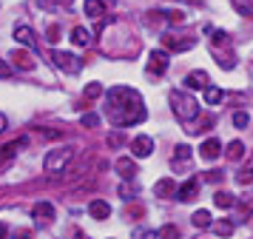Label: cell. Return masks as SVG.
Masks as SVG:
<instances>
[{
  "instance_id": "6da1fadb",
  "label": "cell",
  "mask_w": 253,
  "mask_h": 239,
  "mask_svg": "<svg viewBox=\"0 0 253 239\" xmlns=\"http://www.w3.org/2000/svg\"><path fill=\"white\" fill-rule=\"evenodd\" d=\"M108 114L114 125H134L145 120V108H142V97L139 91L128 89V86H114L108 91Z\"/></svg>"
},
{
  "instance_id": "7a4b0ae2",
  "label": "cell",
  "mask_w": 253,
  "mask_h": 239,
  "mask_svg": "<svg viewBox=\"0 0 253 239\" xmlns=\"http://www.w3.org/2000/svg\"><path fill=\"white\" fill-rule=\"evenodd\" d=\"M171 108H173V114H176V120L185 123V125L199 117V105H196V100L191 97V94H185V91H171Z\"/></svg>"
},
{
  "instance_id": "3957f363",
  "label": "cell",
  "mask_w": 253,
  "mask_h": 239,
  "mask_svg": "<svg viewBox=\"0 0 253 239\" xmlns=\"http://www.w3.org/2000/svg\"><path fill=\"white\" fill-rule=\"evenodd\" d=\"M69 159H71V151L69 148H60V151H51V154L46 157L43 168H46L48 174H60V171L69 165Z\"/></svg>"
},
{
  "instance_id": "277c9868",
  "label": "cell",
  "mask_w": 253,
  "mask_h": 239,
  "mask_svg": "<svg viewBox=\"0 0 253 239\" xmlns=\"http://www.w3.org/2000/svg\"><path fill=\"white\" fill-rule=\"evenodd\" d=\"M51 63L57 68H63L66 74H77L83 68V63H80V57H74V54H66V51H51Z\"/></svg>"
},
{
  "instance_id": "5b68a950",
  "label": "cell",
  "mask_w": 253,
  "mask_h": 239,
  "mask_svg": "<svg viewBox=\"0 0 253 239\" xmlns=\"http://www.w3.org/2000/svg\"><path fill=\"white\" fill-rule=\"evenodd\" d=\"M162 43L171 51H188V48H194V40L185 37V34H162Z\"/></svg>"
},
{
  "instance_id": "8992f818",
  "label": "cell",
  "mask_w": 253,
  "mask_h": 239,
  "mask_svg": "<svg viewBox=\"0 0 253 239\" xmlns=\"http://www.w3.org/2000/svg\"><path fill=\"white\" fill-rule=\"evenodd\" d=\"M32 219H35L37 225H48L51 219H54V205L51 202H37L32 208Z\"/></svg>"
},
{
  "instance_id": "52a82bcc",
  "label": "cell",
  "mask_w": 253,
  "mask_h": 239,
  "mask_svg": "<svg viewBox=\"0 0 253 239\" xmlns=\"http://www.w3.org/2000/svg\"><path fill=\"white\" fill-rule=\"evenodd\" d=\"M148 71L151 74H165L168 71V54L162 48H157V51L148 54Z\"/></svg>"
},
{
  "instance_id": "ba28073f",
  "label": "cell",
  "mask_w": 253,
  "mask_h": 239,
  "mask_svg": "<svg viewBox=\"0 0 253 239\" xmlns=\"http://www.w3.org/2000/svg\"><path fill=\"white\" fill-rule=\"evenodd\" d=\"M131 151H134V157H151V151H154V140H151L148 134L134 137V143H131Z\"/></svg>"
},
{
  "instance_id": "9c48e42d",
  "label": "cell",
  "mask_w": 253,
  "mask_h": 239,
  "mask_svg": "<svg viewBox=\"0 0 253 239\" xmlns=\"http://www.w3.org/2000/svg\"><path fill=\"white\" fill-rule=\"evenodd\" d=\"M199 154H202V159H208V162H211V159H216L219 154H222V143H219L216 137H208L205 143L199 145Z\"/></svg>"
},
{
  "instance_id": "30bf717a",
  "label": "cell",
  "mask_w": 253,
  "mask_h": 239,
  "mask_svg": "<svg viewBox=\"0 0 253 239\" xmlns=\"http://www.w3.org/2000/svg\"><path fill=\"white\" fill-rule=\"evenodd\" d=\"M191 165V148L188 145H176V151H173V159H171V168L173 171H182Z\"/></svg>"
},
{
  "instance_id": "8fae6325",
  "label": "cell",
  "mask_w": 253,
  "mask_h": 239,
  "mask_svg": "<svg viewBox=\"0 0 253 239\" xmlns=\"http://www.w3.org/2000/svg\"><path fill=\"white\" fill-rule=\"evenodd\" d=\"M196 193H199V180H188L179 185V191H176V199H182V202H191L196 199Z\"/></svg>"
},
{
  "instance_id": "7c38bea8",
  "label": "cell",
  "mask_w": 253,
  "mask_h": 239,
  "mask_svg": "<svg viewBox=\"0 0 253 239\" xmlns=\"http://www.w3.org/2000/svg\"><path fill=\"white\" fill-rule=\"evenodd\" d=\"M117 171H120V177H123V180H128V182L137 177V165H134V159H128V157L117 159Z\"/></svg>"
},
{
  "instance_id": "4fadbf2b",
  "label": "cell",
  "mask_w": 253,
  "mask_h": 239,
  "mask_svg": "<svg viewBox=\"0 0 253 239\" xmlns=\"http://www.w3.org/2000/svg\"><path fill=\"white\" fill-rule=\"evenodd\" d=\"M9 57L14 60V66L20 68V71H32L35 68V57L29 54V51H12Z\"/></svg>"
},
{
  "instance_id": "5bb4252c",
  "label": "cell",
  "mask_w": 253,
  "mask_h": 239,
  "mask_svg": "<svg viewBox=\"0 0 253 239\" xmlns=\"http://www.w3.org/2000/svg\"><path fill=\"white\" fill-rule=\"evenodd\" d=\"M83 9H85V14H88L91 20H103V17H105V3H103V0H85V6H83Z\"/></svg>"
},
{
  "instance_id": "9a60e30c",
  "label": "cell",
  "mask_w": 253,
  "mask_h": 239,
  "mask_svg": "<svg viewBox=\"0 0 253 239\" xmlns=\"http://www.w3.org/2000/svg\"><path fill=\"white\" fill-rule=\"evenodd\" d=\"M88 211H91L94 219H108V216H111V205L103 202V199H94V202L88 205Z\"/></svg>"
},
{
  "instance_id": "2e32d148",
  "label": "cell",
  "mask_w": 253,
  "mask_h": 239,
  "mask_svg": "<svg viewBox=\"0 0 253 239\" xmlns=\"http://www.w3.org/2000/svg\"><path fill=\"white\" fill-rule=\"evenodd\" d=\"M14 40L29 46V48H35V32H32L29 26H17V29H14Z\"/></svg>"
},
{
  "instance_id": "e0dca14e",
  "label": "cell",
  "mask_w": 253,
  "mask_h": 239,
  "mask_svg": "<svg viewBox=\"0 0 253 239\" xmlns=\"http://www.w3.org/2000/svg\"><path fill=\"white\" fill-rule=\"evenodd\" d=\"M208 86V74L205 71H191L185 77V89H205Z\"/></svg>"
},
{
  "instance_id": "ac0fdd59",
  "label": "cell",
  "mask_w": 253,
  "mask_h": 239,
  "mask_svg": "<svg viewBox=\"0 0 253 239\" xmlns=\"http://www.w3.org/2000/svg\"><path fill=\"white\" fill-rule=\"evenodd\" d=\"M69 40H71V43H77V46H88V43H91V32H88V29H83V26H74L71 34H69Z\"/></svg>"
},
{
  "instance_id": "d6986e66",
  "label": "cell",
  "mask_w": 253,
  "mask_h": 239,
  "mask_svg": "<svg viewBox=\"0 0 253 239\" xmlns=\"http://www.w3.org/2000/svg\"><path fill=\"white\" fill-rule=\"evenodd\" d=\"M211 228H213V234H219V237H230L233 234V219H216V222H211Z\"/></svg>"
},
{
  "instance_id": "ffe728a7",
  "label": "cell",
  "mask_w": 253,
  "mask_h": 239,
  "mask_svg": "<svg viewBox=\"0 0 253 239\" xmlns=\"http://www.w3.org/2000/svg\"><path fill=\"white\" fill-rule=\"evenodd\" d=\"M26 140H17V143H12V145H3L0 148V165H3V162H12L14 159V154H17V148L23 145Z\"/></svg>"
},
{
  "instance_id": "44dd1931",
  "label": "cell",
  "mask_w": 253,
  "mask_h": 239,
  "mask_svg": "<svg viewBox=\"0 0 253 239\" xmlns=\"http://www.w3.org/2000/svg\"><path fill=\"white\" fill-rule=\"evenodd\" d=\"M202 91H205V102H208V105H219L222 97H225V91L216 89V86H205Z\"/></svg>"
},
{
  "instance_id": "7402d4cb",
  "label": "cell",
  "mask_w": 253,
  "mask_h": 239,
  "mask_svg": "<svg viewBox=\"0 0 253 239\" xmlns=\"http://www.w3.org/2000/svg\"><path fill=\"white\" fill-rule=\"evenodd\" d=\"M225 154H228L230 162H239V159L245 157V145H242L239 140H233V143H228V151H225Z\"/></svg>"
},
{
  "instance_id": "603a6c76",
  "label": "cell",
  "mask_w": 253,
  "mask_h": 239,
  "mask_svg": "<svg viewBox=\"0 0 253 239\" xmlns=\"http://www.w3.org/2000/svg\"><path fill=\"white\" fill-rule=\"evenodd\" d=\"M205 32L211 34V43L216 46V48L219 46H228V32H222V29H211V26H208Z\"/></svg>"
},
{
  "instance_id": "cb8c5ba5",
  "label": "cell",
  "mask_w": 253,
  "mask_h": 239,
  "mask_svg": "<svg viewBox=\"0 0 253 239\" xmlns=\"http://www.w3.org/2000/svg\"><path fill=\"white\" fill-rule=\"evenodd\" d=\"M211 219H213V216H211V211H196L191 222H194L196 228H211Z\"/></svg>"
},
{
  "instance_id": "d4e9b609",
  "label": "cell",
  "mask_w": 253,
  "mask_h": 239,
  "mask_svg": "<svg viewBox=\"0 0 253 239\" xmlns=\"http://www.w3.org/2000/svg\"><path fill=\"white\" fill-rule=\"evenodd\" d=\"M154 193H157V196H168V193H173V180H160L157 185H154Z\"/></svg>"
},
{
  "instance_id": "484cf974",
  "label": "cell",
  "mask_w": 253,
  "mask_h": 239,
  "mask_svg": "<svg viewBox=\"0 0 253 239\" xmlns=\"http://www.w3.org/2000/svg\"><path fill=\"white\" fill-rule=\"evenodd\" d=\"M233 9L245 17H253V0H233Z\"/></svg>"
},
{
  "instance_id": "4316f807",
  "label": "cell",
  "mask_w": 253,
  "mask_h": 239,
  "mask_svg": "<svg viewBox=\"0 0 253 239\" xmlns=\"http://www.w3.org/2000/svg\"><path fill=\"white\" fill-rule=\"evenodd\" d=\"M157 237H160V239H179V228H176V225H165V228L157 231Z\"/></svg>"
},
{
  "instance_id": "83f0119b",
  "label": "cell",
  "mask_w": 253,
  "mask_h": 239,
  "mask_svg": "<svg viewBox=\"0 0 253 239\" xmlns=\"http://www.w3.org/2000/svg\"><path fill=\"white\" fill-rule=\"evenodd\" d=\"M213 202H216L219 208H230V205H233V196H230L228 191H219L216 196H213Z\"/></svg>"
},
{
  "instance_id": "f1b7e54d",
  "label": "cell",
  "mask_w": 253,
  "mask_h": 239,
  "mask_svg": "<svg viewBox=\"0 0 253 239\" xmlns=\"http://www.w3.org/2000/svg\"><path fill=\"white\" fill-rule=\"evenodd\" d=\"M100 94H103V86L100 83H88L85 86V100H97Z\"/></svg>"
},
{
  "instance_id": "f546056e",
  "label": "cell",
  "mask_w": 253,
  "mask_h": 239,
  "mask_svg": "<svg viewBox=\"0 0 253 239\" xmlns=\"http://www.w3.org/2000/svg\"><path fill=\"white\" fill-rule=\"evenodd\" d=\"M236 182H242V185H251V182H253V168H242L239 174H236Z\"/></svg>"
},
{
  "instance_id": "4dcf8cb0",
  "label": "cell",
  "mask_w": 253,
  "mask_h": 239,
  "mask_svg": "<svg viewBox=\"0 0 253 239\" xmlns=\"http://www.w3.org/2000/svg\"><path fill=\"white\" fill-rule=\"evenodd\" d=\"M248 123H251V117H248L245 111H236V114H233V125H236V128H245Z\"/></svg>"
},
{
  "instance_id": "1f68e13d",
  "label": "cell",
  "mask_w": 253,
  "mask_h": 239,
  "mask_svg": "<svg viewBox=\"0 0 253 239\" xmlns=\"http://www.w3.org/2000/svg\"><path fill=\"white\" fill-rule=\"evenodd\" d=\"M165 17H168V23H182V20H185V11L171 9V11H165Z\"/></svg>"
},
{
  "instance_id": "d6a6232c",
  "label": "cell",
  "mask_w": 253,
  "mask_h": 239,
  "mask_svg": "<svg viewBox=\"0 0 253 239\" xmlns=\"http://www.w3.org/2000/svg\"><path fill=\"white\" fill-rule=\"evenodd\" d=\"M80 123H83V125H88V128H97V125H100V117H97V114H83Z\"/></svg>"
},
{
  "instance_id": "836d02e7",
  "label": "cell",
  "mask_w": 253,
  "mask_h": 239,
  "mask_svg": "<svg viewBox=\"0 0 253 239\" xmlns=\"http://www.w3.org/2000/svg\"><path fill=\"white\" fill-rule=\"evenodd\" d=\"M60 40V26H48V43H57Z\"/></svg>"
},
{
  "instance_id": "e575fe53",
  "label": "cell",
  "mask_w": 253,
  "mask_h": 239,
  "mask_svg": "<svg viewBox=\"0 0 253 239\" xmlns=\"http://www.w3.org/2000/svg\"><path fill=\"white\" fill-rule=\"evenodd\" d=\"M9 74H12V66H9L6 60H0V77L6 80V77H9Z\"/></svg>"
},
{
  "instance_id": "d590c367",
  "label": "cell",
  "mask_w": 253,
  "mask_h": 239,
  "mask_svg": "<svg viewBox=\"0 0 253 239\" xmlns=\"http://www.w3.org/2000/svg\"><path fill=\"white\" fill-rule=\"evenodd\" d=\"M14 239H35V234H32V231H17Z\"/></svg>"
},
{
  "instance_id": "8d00e7d4",
  "label": "cell",
  "mask_w": 253,
  "mask_h": 239,
  "mask_svg": "<svg viewBox=\"0 0 253 239\" xmlns=\"http://www.w3.org/2000/svg\"><path fill=\"white\" fill-rule=\"evenodd\" d=\"M108 145H123V137H117V134H111V137H108Z\"/></svg>"
},
{
  "instance_id": "74e56055",
  "label": "cell",
  "mask_w": 253,
  "mask_h": 239,
  "mask_svg": "<svg viewBox=\"0 0 253 239\" xmlns=\"http://www.w3.org/2000/svg\"><path fill=\"white\" fill-rule=\"evenodd\" d=\"M120 193H123L126 199H131V193H134V188H131V185H123V188H120Z\"/></svg>"
},
{
  "instance_id": "f35d334b",
  "label": "cell",
  "mask_w": 253,
  "mask_h": 239,
  "mask_svg": "<svg viewBox=\"0 0 253 239\" xmlns=\"http://www.w3.org/2000/svg\"><path fill=\"white\" fill-rule=\"evenodd\" d=\"M222 180V171H213V174H208V182H219Z\"/></svg>"
},
{
  "instance_id": "ab89813d",
  "label": "cell",
  "mask_w": 253,
  "mask_h": 239,
  "mask_svg": "<svg viewBox=\"0 0 253 239\" xmlns=\"http://www.w3.org/2000/svg\"><path fill=\"white\" fill-rule=\"evenodd\" d=\"M9 237V228H6V222H0V239Z\"/></svg>"
},
{
  "instance_id": "60d3db41",
  "label": "cell",
  "mask_w": 253,
  "mask_h": 239,
  "mask_svg": "<svg viewBox=\"0 0 253 239\" xmlns=\"http://www.w3.org/2000/svg\"><path fill=\"white\" fill-rule=\"evenodd\" d=\"M137 237H139V239H154L157 234H154V231H145V234H137Z\"/></svg>"
},
{
  "instance_id": "b9f144b4",
  "label": "cell",
  "mask_w": 253,
  "mask_h": 239,
  "mask_svg": "<svg viewBox=\"0 0 253 239\" xmlns=\"http://www.w3.org/2000/svg\"><path fill=\"white\" fill-rule=\"evenodd\" d=\"M6 125H9V123H6V114H0V131H3Z\"/></svg>"
},
{
  "instance_id": "7bdbcfd3",
  "label": "cell",
  "mask_w": 253,
  "mask_h": 239,
  "mask_svg": "<svg viewBox=\"0 0 253 239\" xmlns=\"http://www.w3.org/2000/svg\"><path fill=\"white\" fill-rule=\"evenodd\" d=\"M71 239H85V237H83V234H77V237H71Z\"/></svg>"
},
{
  "instance_id": "ee69618b",
  "label": "cell",
  "mask_w": 253,
  "mask_h": 239,
  "mask_svg": "<svg viewBox=\"0 0 253 239\" xmlns=\"http://www.w3.org/2000/svg\"><path fill=\"white\" fill-rule=\"evenodd\" d=\"M196 239H199V237H196Z\"/></svg>"
}]
</instances>
